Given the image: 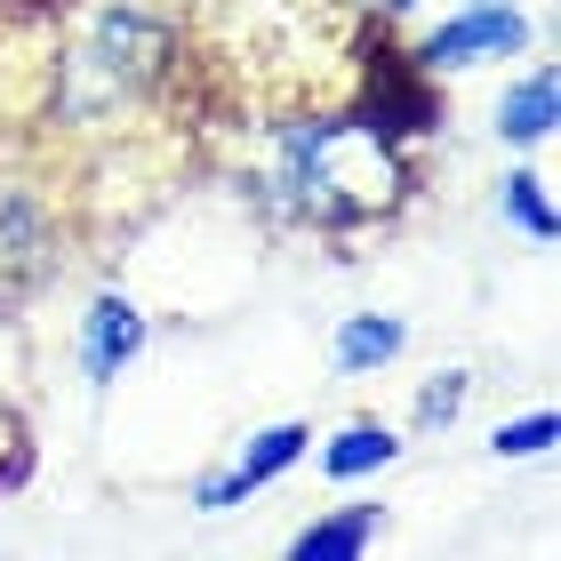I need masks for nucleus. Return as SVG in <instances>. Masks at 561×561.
Here are the masks:
<instances>
[{
    "label": "nucleus",
    "instance_id": "0eeeda50",
    "mask_svg": "<svg viewBox=\"0 0 561 561\" xmlns=\"http://www.w3.org/2000/svg\"><path fill=\"white\" fill-rule=\"evenodd\" d=\"M152 345V321H145V305L129 289H96L81 305V329H72V362H81V377L96 393H113L121 377L137 369V353Z\"/></svg>",
    "mask_w": 561,
    "mask_h": 561
},
{
    "label": "nucleus",
    "instance_id": "4468645a",
    "mask_svg": "<svg viewBox=\"0 0 561 561\" xmlns=\"http://www.w3.org/2000/svg\"><path fill=\"white\" fill-rule=\"evenodd\" d=\"M553 410H529V417H505L497 433H490V457H497V466H514V457H546L553 449Z\"/></svg>",
    "mask_w": 561,
    "mask_h": 561
},
{
    "label": "nucleus",
    "instance_id": "7ed1b4c3",
    "mask_svg": "<svg viewBox=\"0 0 561 561\" xmlns=\"http://www.w3.org/2000/svg\"><path fill=\"white\" fill-rule=\"evenodd\" d=\"M353 113L377 121L401 152L449 137V96H442V81H425V72L410 65V48L393 41V24H377V16L353 24Z\"/></svg>",
    "mask_w": 561,
    "mask_h": 561
},
{
    "label": "nucleus",
    "instance_id": "ddd939ff",
    "mask_svg": "<svg viewBox=\"0 0 561 561\" xmlns=\"http://www.w3.org/2000/svg\"><path fill=\"white\" fill-rule=\"evenodd\" d=\"M466 393H473V377H466V369H433L425 386H417L410 425H417V433H449L457 417H466Z\"/></svg>",
    "mask_w": 561,
    "mask_h": 561
},
{
    "label": "nucleus",
    "instance_id": "423d86ee",
    "mask_svg": "<svg viewBox=\"0 0 561 561\" xmlns=\"http://www.w3.org/2000/svg\"><path fill=\"white\" fill-rule=\"evenodd\" d=\"M305 449H313V425H305V417L257 425V433H249V442L217 466V473H201V481H193V514H233V505H249L257 490H273V481L289 473Z\"/></svg>",
    "mask_w": 561,
    "mask_h": 561
},
{
    "label": "nucleus",
    "instance_id": "20e7f679",
    "mask_svg": "<svg viewBox=\"0 0 561 561\" xmlns=\"http://www.w3.org/2000/svg\"><path fill=\"white\" fill-rule=\"evenodd\" d=\"M529 48V16L514 0H457L442 24H425L410 41V65L425 81H457V72H481L497 57H522Z\"/></svg>",
    "mask_w": 561,
    "mask_h": 561
},
{
    "label": "nucleus",
    "instance_id": "6e6552de",
    "mask_svg": "<svg viewBox=\"0 0 561 561\" xmlns=\"http://www.w3.org/2000/svg\"><path fill=\"white\" fill-rule=\"evenodd\" d=\"M377 529H386V505L377 497H345V505H329V514H313L289 538L297 561H362L377 546Z\"/></svg>",
    "mask_w": 561,
    "mask_h": 561
},
{
    "label": "nucleus",
    "instance_id": "39448f33",
    "mask_svg": "<svg viewBox=\"0 0 561 561\" xmlns=\"http://www.w3.org/2000/svg\"><path fill=\"white\" fill-rule=\"evenodd\" d=\"M57 265H65V225H57L48 185L0 169V305L57 280Z\"/></svg>",
    "mask_w": 561,
    "mask_h": 561
},
{
    "label": "nucleus",
    "instance_id": "9b49d317",
    "mask_svg": "<svg viewBox=\"0 0 561 561\" xmlns=\"http://www.w3.org/2000/svg\"><path fill=\"white\" fill-rule=\"evenodd\" d=\"M393 457H401V433L386 417H353L345 433H329V442H321V473L329 481H377Z\"/></svg>",
    "mask_w": 561,
    "mask_h": 561
},
{
    "label": "nucleus",
    "instance_id": "f03ea898",
    "mask_svg": "<svg viewBox=\"0 0 561 561\" xmlns=\"http://www.w3.org/2000/svg\"><path fill=\"white\" fill-rule=\"evenodd\" d=\"M185 24L152 0H96L48 57V121L65 137H121L161 113L185 81Z\"/></svg>",
    "mask_w": 561,
    "mask_h": 561
},
{
    "label": "nucleus",
    "instance_id": "f8f14e48",
    "mask_svg": "<svg viewBox=\"0 0 561 561\" xmlns=\"http://www.w3.org/2000/svg\"><path fill=\"white\" fill-rule=\"evenodd\" d=\"M497 217L514 225L522 241L553 249V185H546L538 169H514V176H505V185H497Z\"/></svg>",
    "mask_w": 561,
    "mask_h": 561
},
{
    "label": "nucleus",
    "instance_id": "2eb2a0df",
    "mask_svg": "<svg viewBox=\"0 0 561 561\" xmlns=\"http://www.w3.org/2000/svg\"><path fill=\"white\" fill-rule=\"evenodd\" d=\"M353 9H362V16H377V24H401V16H417L425 0H353Z\"/></svg>",
    "mask_w": 561,
    "mask_h": 561
},
{
    "label": "nucleus",
    "instance_id": "1a4fd4ad",
    "mask_svg": "<svg viewBox=\"0 0 561 561\" xmlns=\"http://www.w3.org/2000/svg\"><path fill=\"white\" fill-rule=\"evenodd\" d=\"M553 105H561V89H553V65H529V72H514V81L497 89V113H490L497 145H514V152H538V145L553 137Z\"/></svg>",
    "mask_w": 561,
    "mask_h": 561
},
{
    "label": "nucleus",
    "instance_id": "f257e3e1",
    "mask_svg": "<svg viewBox=\"0 0 561 561\" xmlns=\"http://www.w3.org/2000/svg\"><path fill=\"white\" fill-rule=\"evenodd\" d=\"M249 193L273 225L345 241V233H369V225H393L417 201V152H401L353 105L289 113L265 129V161L249 169Z\"/></svg>",
    "mask_w": 561,
    "mask_h": 561
},
{
    "label": "nucleus",
    "instance_id": "9d476101",
    "mask_svg": "<svg viewBox=\"0 0 561 561\" xmlns=\"http://www.w3.org/2000/svg\"><path fill=\"white\" fill-rule=\"evenodd\" d=\"M401 345H410L401 313H345L337 337H329V362H337V377H377L401 362Z\"/></svg>",
    "mask_w": 561,
    "mask_h": 561
}]
</instances>
